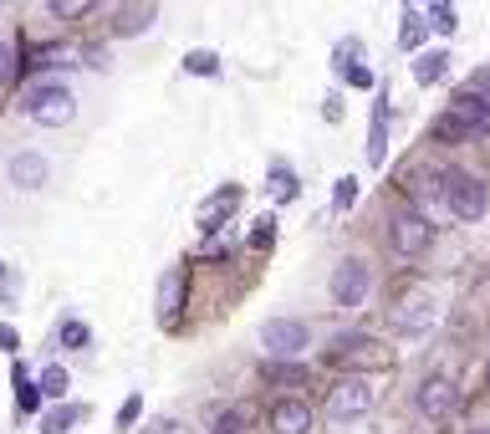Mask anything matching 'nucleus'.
<instances>
[{
  "mask_svg": "<svg viewBox=\"0 0 490 434\" xmlns=\"http://www.w3.org/2000/svg\"><path fill=\"white\" fill-rule=\"evenodd\" d=\"M337 62H342V77H348L352 88H373V72H368V62H352V41L337 51Z\"/></svg>",
  "mask_w": 490,
  "mask_h": 434,
  "instance_id": "412c9836",
  "label": "nucleus"
},
{
  "mask_svg": "<svg viewBox=\"0 0 490 434\" xmlns=\"http://www.w3.org/2000/svg\"><path fill=\"white\" fill-rule=\"evenodd\" d=\"M439 190H444V204H450V215L460 220H480L490 210V194L475 174H464V169H444L439 174Z\"/></svg>",
  "mask_w": 490,
  "mask_h": 434,
  "instance_id": "f03ea898",
  "label": "nucleus"
},
{
  "mask_svg": "<svg viewBox=\"0 0 490 434\" xmlns=\"http://www.w3.org/2000/svg\"><path fill=\"white\" fill-rule=\"evenodd\" d=\"M184 271H168L164 276V286H158V317L164 322H179V312H184Z\"/></svg>",
  "mask_w": 490,
  "mask_h": 434,
  "instance_id": "4468645a",
  "label": "nucleus"
},
{
  "mask_svg": "<svg viewBox=\"0 0 490 434\" xmlns=\"http://www.w3.org/2000/svg\"><path fill=\"white\" fill-rule=\"evenodd\" d=\"M52 11H56V16H66V21H77V16H87L92 5H87V0H56Z\"/></svg>",
  "mask_w": 490,
  "mask_h": 434,
  "instance_id": "7c9ffc66",
  "label": "nucleus"
},
{
  "mask_svg": "<svg viewBox=\"0 0 490 434\" xmlns=\"http://www.w3.org/2000/svg\"><path fill=\"white\" fill-rule=\"evenodd\" d=\"M66 394V368L52 363V368H41V398H62Z\"/></svg>",
  "mask_w": 490,
  "mask_h": 434,
  "instance_id": "5701e85b",
  "label": "nucleus"
},
{
  "mask_svg": "<svg viewBox=\"0 0 490 434\" xmlns=\"http://www.w3.org/2000/svg\"><path fill=\"white\" fill-rule=\"evenodd\" d=\"M271 241H276V220L260 215V220H256V235H250V245H256V251H271Z\"/></svg>",
  "mask_w": 490,
  "mask_h": 434,
  "instance_id": "bb28decb",
  "label": "nucleus"
},
{
  "mask_svg": "<svg viewBox=\"0 0 490 434\" xmlns=\"http://www.w3.org/2000/svg\"><path fill=\"white\" fill-rule=\"evenodd\" d=\"M307 343H311V332H307V322H297V317H271L260 327V347L271 357H281V363H291Z\"/></svg>",
  "mask_w": 490,
  "mask_h": 434,
  "instance_id": "20e7f679",
  "label": "nucleus"
},
{
  "mask_svg": "<svg viewBox=\"0 0 490 434\" xmlns=\"http://www.w3.org/2000/svg\"><path fill=\"white\" fill-rule=\"evenodd\" d=\"M337 210H352V200H358V179H337Z\"/></svg>",
  "mask_w": 490,
  "mask_h": 434,
  "instance_id": "c756f323",
  "label": "nucleus"
},
{
  "mask_svg": "<svg viewBox=\"0 0 490 434\" xmlns=\"http://www.w3.org/2000/svg\"><path fill=\"white\" fill-rule=\"evenodd\" d=\"M444 72H450V51H429V57H419V67H413V77H419L424 88H434Z\"/></svg>",
  "mask_w": 490,
  "mask_h": 434,
  "instance_id": "aec40b11",
  "label": "nucleus"
},
{
  "mask_svg": "<svg viewBox=\"0 0 490 434\" xmlns=\"http://www.w3.org/2000/svg\"><path fill=\"white\" fill-rule=\"evenodd\" d=\"M62 343H66V347H87V343H92L87 322H62Z\"/></svg>",
  "mask_w": 490,
  "mask_h": 434,
  "instance_id": "cd10ccee",
  "label": "nucleus"
},
{
  "mask_svg": "<svg viewBox=\"0 0 490 434\" xmlns=\"http://www.w3.org/2000/svg\"><path fill=\"white\" fill-rule=\"evenodd\" d=\"M46 174H52V164H46L41 153H31V149L11 159V179L21 184V190H41V184H46Z\"/></svg>",
  "mask_w": 490,
  "mask_h": 434,
  "instance_id": "f8f14e48",
  "label": "nucleus"
},
{
  "mask_svg": "<svg viewBox=\"0 0 490 434\" xmlns=\"http://www.w3.org/2000/svg\"><path fill=\"white\" fill-rule=\"evenodd\" d=\"M393 327L403 332V337H424L429 327H434V302H429V296H403L399 306H393Z\"/></svg>",
  "mask_w": 490,
  "mask_h": 434,
  "instance_id": "9d476101",
  "label": "nucleus"
},
{
  "mask_svg": "<svg viewBox=\"0 0 490 434\" xmlns=\"http://www.w3.org/2000/svg\"><path fill=\"white\" fill-rule=\"evenodd\" d=\"M235 210H240V190H219L215 200H209L205 210H199V230H205V235H215V230L235 215Z\"/></svg>",
  "mask_w": 490,
  "mask_h": 434,
  "instance_id": "ddd939ff",
  "label": "nucleus"
},
{
  "mask_svg": "<svg viewBox=\"0 0 490 434\" xmlns=\"http://www.w3.org/2000/svg\"><path fill=\"white\" fill-rule=\"evenodd\" d=\"M15 388H21V408H36L41 388H31V383H26V373H21V368H15Z\"/></svg>",
  "mask_w": 490,
  "mask_h": 434,
  "instance_id": "2f4dec72",
  "label": "nucleus"
},
{
  "mask_svg": "<svg viewBox=\"0 0 490 434\" xmlns=\"http://www.w3.org/2000/svg\"><path fill=\"white\" fill-rule=\"evenodd\" d=\"M383 149H388V102H378L373 133H368V164H383Z\"/></svg>",
  "mask_w": 490,
  "mask_h": 434,
  "instance_id": "6ab92c4d",
  "label": "nucleus"
},
{
  "mask_svg": "<svg viewBox=\"0 0 490 434\" xmlns=\"http://www.w3.org/2000/svg\"><path fill=\"white\" fill-rule=\"evenodd\" d=\"M470 434H490V429H470Z\"/></svg>",
  "mask_w": 490,
  "mask_h": 434,
  "instance_id": "c9c22d12",
  "label": "nucleus"
},
{
  "mask_svg": "<svg viewBox=\"0 0 490 434\" xmlns=\"http://www.w3.org/2000/svg\"><path fill=\"white\" fill-rule=\"evenodd\" d=\"M424 36H429L424 11H403V21H399V46L403 51H419V46H424Z\"/></svg>",
  "mask_w": 490,
  "mask_h": 434,
  "instance_id": "a211bd4d",
  "label": "nucleus"
},
{
  "mask_svg": "<svg viewBox=\"0 0 490 434\" xmlns=\"http://www.w3.org/2000/svg\"><path fill=\"white\" fill-rule=\"evenodd\" d=\"M322 113H327V123H342V98H337V92L322 102Z\"/></svg>",
  "mask_w": 490,
  "mask_h": 434,
  "instance_id": "72a5a7b5",
  "label": "nucleus"
},
{
  "mask_svg": "<svg viewBox=\"0 0 490 434\" xmlns=\"http://www.w3.org/2000/svg\"><path fill=\"white\" fill-rule=\"evenodd\" d=\"M0 276H5V266H0Z\"/></svg>",
  "mask_w": 490,
  "mask_h": 434,
  "instance_id": "e433bc0d",
  "label": "nucleus"
},
{
  "mask_svg": "<svg viewBox=\"0 0 490 434\" xmlns=\"http://www.w3.org/2000/svg\"><path fill=\"white\" fill-rule=\"evenodd\" d=\"M327 363H348V368H358V363H388V347L378 343V337H358V332H352V337H332V343H327Z\"/></svg>",
  "mask_w": 490,
  "mask_h": 434,
  "instance_id": "0eeeda50",
  "label": "nucleus"
},
{
  "mask_svg": "<svg viewBox=\"0 0 490 434\" xmlns=\"http://www.w3.org/2000/svg\"><path fill=\"white\" fill-rule=\"evenodd\" d=\"M138 414H143V398H128V404L117 408V429H128V424L138 419Z\"/></svg>",
  "mask_w": 490,
  "mask_h": 434,
  "instance_id": "473e14b6",
  "label": "nucleus"
},
{
  "mask_svg": "<svg viewBox=\"0 0 490 434\" xmlns=\"http://www.w3.org/2000/svg\"><path fill=\"white\" fill-rule=\"evenodd\" d=\"M148 434H179V424H174V419H154V424H148Z\"/></svg>",
  "mask_w": 490,
  "mask_h": 434,
  "instance_id": "f704fd0d",
  "label": "nucleus"
},
{
  "mask_svg": "<svg viewBox=\"0 0 490 434\" xmlns=\"http://www.w3.org/2000/svg\"><path fill=\"white\" fill-rule=\"evenodd\" d=\"M429 245H434V225H429L419 210L393 215V251H399V255H424Z\"/></svg>",
  "mask_w": 490,
  "mask_h": 434,
  "instance_id": "6e6552de",
  "label": "nucleus"
},
{
  "mask_svg": "<svg viewBox=\"0 0 490 434\" xmlns=\"http://www.w3.org/2000/svg\"><path fill=\"white\" fill-rule=\"evenodd\" d=\"M184 72H189V77H215L219 57H215V51H189V57H184Z\"/></svg>",
  "mask_w": 490,
  "mask_h": 434,
  "instance_id": "4be33fe9",
  "label": "nucleus"
},
{
  "mask_svg": "<svg viewBox=\"0 0 490 434\" xmlns=\"http://www.w3.org/2000/svg\"><path fill=\"white\" fill-rule=\"evenodd\" d=\"M72 113H77V98H72L66 88H56V82L31 88V98H26V118H31V123L62 128V123H72Z\"/></svg>",
  "mask_w": 490,
  "mask_h": 434,
  "instance_id": "7ed1b4c3",
  "label": "nucleus"
},
{
  "mask_svg": "<svg viewBox=\"0 0 490 434\" xmlns=\"http://www.w3.org/2000/svg\"><path fill=\"white\" fill-rule=\"evenodd\" d=\"M271 434H311V408L301 398H276L271 404Z\"/></svg>",
  "mask_w": 490,
  "mask_h": 434,
  "instance_id": "9b49d317",
  "label": "nucleus"
},
{
  "mask_svg": "<svg viewBox=\"0 0 490 434\" xmlns=\"http://www.w3.org/2000/svg\"><path fill=\"white\" fill-rule=\"evenodd\" d=\"M373 408V388H368V378H342L327 388V419H362Z\"/></svg>",
  "mask_w": 490,
  "mask_h": 434,
  "instance_id": "39448f33",
  "label": "nucleus"
},
{
  "mask_svg": "<svg viewBox=\"0 0 490 434\" xmlns=\"http://www.w3.org/2000/svg\"><path fill=\"white\" fill-rule=\"evenodd\" d=\"M485 128H490V102H485V92H480V88H464V92H454V98H450L444 118L434 123V133H439V139H450V143H460V139H470V133H485Z\"/></svg>",
  "mask_w": 490,
  "mask_h": 434,
  "instance_id": "f257e3e1",
  "label": "nucleus"
},
{
  "mask_svg": "<svg viewBox=\"0 0 490 434\" xmlns=\"http://www.w3.org/2000/svg\"><path fill=\"white\" fill-rule=\"evenodd\" d=\"M77 419H87V404H56L41 414V434H66Z\"/></svg>",
  "mask_w": 490,
  "mask_h": 434,
  "instance_id": "2eb2a0df",
  "label": "nucleus"
},
{
  "mask_svg": "<svg viewBox=\"0 0 490 434\" xmlns=\"http://www.w3.org/2000/svg\"><path fill=\"white\" fill-rule=\"evenodd\" d=\"M368 286H373L368 261H358V255L337 261V271H332V302L337 306H362V302H368Z\"/></svg>",
  "mask_w": 490,
  "mask_h": 434,
  "instance_id": "423d86ee",
  "label": "nucleus"
},
{
  "mask_svg": "<svg viewBox=\"0 0 490 434\" xmlns=\"http://www.w3.org/2000/svg\"><path fill=\"white\" fill-rule=\"evenodd\" d=\"M413 398H419V414H424L429 424H444L454 414V383L444 378V373H429Z\"/></svg>",
  "mask_w": 490,
  "mask_h": 434,
  "instance_id": "1a4fd4ad",
  "label": "nucleus"
},
{
  "mask_svg": "<svg viewBox=\"0 0 490 434\" xmlns=\"http://www.w3.org/2000/svg\"><path fill=\"white\" fill-rule=\"evenodd\" d=\"M266 194H271V200H297V194H301V179L291 174L286 164H271V174H266Z\"/></svg>",
  "mask_w": 490,
  "mask_h": 434,
  "instance_id": "f3484780",
  "label": "nucleus"
},
{
  "mask_svg": "<svg viewBox=\"0 0 490 434\" xmlns=\"http://www.w3.org/2000/svg\"><path fill=\"white\" fill-rule=\"evenodd\" d=\"M245 429H250V419H245V408H225V414L215 419V429H209V434H245Z\"/></svg>",
  "mask_w": 490,
  "mask_h": 434,
  "instance_id": "b1692460",
  "label": "nucleus"
},
{
  "mask_svg": "<svg viewBox=\"0 0 490 434\" xmlns=\"http://www.w3.org/2000/svg\"><path fill=\"white\" fill-rule=\"evenodd\" d=\"M429 26H434V31H439V36H444V31H454V11H450V5H429Z\"/></svg>",
  "mask_w": 490,
  "mask_h": 434,
  "instance_id": "c85d7f7f",
  "label": "nucleus"
},
{
  "mask_svg": "<svg viewBox=\"0 0 490 434\" xmlns=\"http://www.w3.org/2000/svg\"><path fill=\"white\" fill-rule=\"evenodd\" d=\"M154 5H123V11H117V36H143V31H148V26H154Z\"/></svg>",
  "mask_w": 490,
  "mask_h": 434,
  "instance_id": "dca6fc26",
  "label": "nucleus"
},
{
  "mask_svg": "<svg viewBox=\"0 0 490 434\" xmlns=\"http://www.w3.org/2000/svg\"><path fill=\"white\" fill-rule=\"evenodd\" d=\"M15 77H21V62H15V46H11V41H0V88H5V82H15Z\"/></svg>",
  "mask_w": 490,
  "mask_h": 434,
  "instance_id": "a878e982",
  "label": "nucleus"
},
{
  "mask_svg": "<svg viewBox=\"0 0 490 434\" xmlns=\"http://www.w3.org/2000/svg\"><path fill=\"white\" fill-rule=\"evenodd\" d=\"M266 378H271V383H301L307 373H301L297 363H281V357H271V363H266Z\"/></svg>",
  "mask_w": 490,
  "mask_h": 434,
  "instance_id": "393cba45",
  "label": "nucleus"
}]
</instances>
